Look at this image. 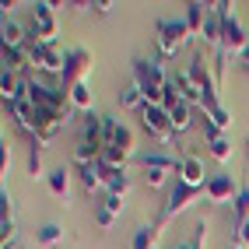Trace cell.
Wrapping results in <instances>:
<instances>
[{
  "instance_id": "obj_27",
  "label": "cell",
  "mask_w": 249,
  "mask_h": 249,
  "mask_svg": "<svg viewBox=\"0 0 249 249\" xmlns=\"http://www.w3.org/2000/svg\"><path fill=\"white\" fill-rule=\"evenodd\" d=\"M36 239H39L42 246H56V242L63 239V228H60V225H42V228L36 231Z\"/></svg>"
},
{
  "instance_id": "obj_21",
  "label": "cell",
  "mask_w": 249,
  "mask_h": 249,
  "mask_svg": "<svg viewBox=\"0 0 249 249\" xmlns=\"http://www.w3.org/2000/svg\"><path fill=\"white\" fill-rule=\"evenodd\" d=\"M204 21H207V7H204V4H186V25H190V36L204 32Z\"/></svg>"
},
{
  "instance_id": "obj_23",
  "label": "cell",
  "mask_w": 249,
  "mask_h": 249,
  "mask_svg": "<svg viewBox=\"0 0 249 249\" xmlns=\"http://www.w3.org/2000/svg\"><path fill=\"white\" fill-rule=\"evenodd\" d=\"M46 182H49V190H53L56 196H67V190H71V179H67V169H53L46 176Z\"/></svg>"
},
{
  "instance_id": "obj_2",
  "label": "cell",
  "mask_w": 249,
  "mask_h": 249,
  "mask_svg": "<svg viewBox=\"0 0 249 249\" xmlns=\"http://www.w3.org/2000/svg\"><path fill=\"white\" fill-rule=\"evenodd\" d=\"M106 120V137H102V161L106 165H120L134 155V134H130V126H123L116 116H102Z\"/></svg>"
},
{
  "instance_id": "obj_4",
  "label": "cell",
  "mask_w": 249,
  "mask_h": 249,
  "mask_svg": "<svg viewBox=\"0 0 249 249\" xmlns=\"http://www.w3.org/2000/svg\"><path fill=\"white\" fill-rule=\"evenodd\" d=\"M190 36V25H186V18H161L158 21V53L165 56V60H172L179 49H182V39Z\"/></svg>"
},
{
  "instance_id": "obj_29",
  "label": "cell",
  "mask_w": 249,
  "mask_h": 249,
  "mask_svg": "<svg viewBox=\"0 0 249 249\" xmlns=\"http://www.w3.org/2000/svg\"><path fill=\"white\" fill-rule=\"evenodd\" d=\"M235 246H242V249H249V218L239 225V235H235Z\"/></svg>"
},
{
  "instance_id": "obj_19",
  "label": "cell",
  "mask_w": 249,
  "mask_h": 249,
  "mask_svg": "<svg viewBox=\"0 0 249 249\" xmlns=\"http://www.w3.org/2000/svg\"><path fill=\"white\" fill-rule=\"evenodd\" d=\"M25 36H28V28H21L18 21H4V46L7 49H25Z\"/></svg>"
},
{
  "instance_id": "obj_11",
  "label": "cell",
  "mask_w": 249,
  "mask_h": 249,
  "mask_svg": "<svg viewBox=\"0 0 249 249\" xmlns=\"http://www.w3.org/2000/svg\"><path fill=\"white\" fill-rule=\"evenodd\" d=\"M179 179H182V182H190V186H196V190H204L211 176L204 172V161L196 158V155H186V158L179 161Z\"/></svg>"
},
{
  "instance_id": "obj_24",
  "label": "cell",
  "mask_w": 249,
  "mask_h": 249,
  "mask_svg": "<svg viewBox=\"0 0 249 249\" xmlns=\"http://www.w3.org/2000/svg\"><path fill=\"white\" fill-rule=\"evenodd\" d=\"M141 165H169V169H179V161L172 155H165V151H147V155H134Z\"/></svg>"
},
{
  "instance_id": "obj_3",
  "label": "cell",
  "mask_w": 249,
  "mask_h": 249,
  "mask_svg": "<svg viewBox=\"0 0 249 249\" xmlns=\"http://www.w3.org/2000/svg\"><path fill=\"white\" fill-rule=\"evenodd\" d=\"M28 63L36 71H42V74H60L63 77V71H67V49H60V46H46V42H32L28 49Z\"/></svg>"
},
{
  "instance_id": "obj_30",
  "label": "cell",
  "mask_w": 249,
  "mask_h": 249,
  "mask_svg": "<svg viewBox=\"0 0 249 249\" xmlns=\"http://www.w3.org/2000/svg\"><path fill=\"white\" fill-rule=\"evenodd\" d=\"M231 249H242V246H231Z\"/></svg>"
},
{
  "instance_id": "obj_28",
  "label": "cell",
  "mask_w": 249,
  "mask_h": 249,
  "mask_svg": "<svg viewBox=\"0 0 249 249\" xmlns=\"http://www.w3.org/2000/svg\"><path fill=\"white\" fill-rule=\"evenodd\" d=\"M28 172H32V176H39V172H42V144H39V141L32 144V155H28Z\"/></svg>"
},
{
  "instance_id": "obj_6",
  "label": "cell",
  "mask_w": 249,
  "mask_h": 249,
  "mask_svg": "<svg viewBox=\"0 0 249 249\" xmlns=\"http://www.w3.org/2000/svg\"><path fill=\"white\" fill-rule=\"evenodd\" d=\"M28 39H32V42L56 46V18H53V4H36V14H32V25H28Z\"/></svg>"
},
{
  "instance_id": "obj_18",
  "label": "cell",
  "mask_w": 249,
  "mask_h": 249,
  "mask_svg": "<svg viewBox=\"0 0 249 249\" xmlns=\"http://www.w3.org/2000/svg\"><path fill=\"white\" fill-rule=\"evenodd\" d=\"M204 116H207V126H211V130H218V134L231 126V112H228L221 102H218V106H211V109H204Z\"/></svg>"
},
{
  "instance_id": "obj_9",
  "label": "cell",
  "mask_w": 249,
  "mask_h": 249,
  "mask_svg": "<svg viewBox=\"0 0 249 249\" xmlns=\"http://www.w3.org/2000/svg\"><path fill=\"white\" fill-rule=\"evenodd\" d=\"M204 196L211 204H235V179H231L228 172H214L207 179V186H204Z\"/></svg>"
},
{
  "instance_id": "obj_14",
  "label": "cell",
  "mask_w": 249,
  "mask_h": 249,
  "mask_svg": "<svg viewBox=\"0 0 249 249\" xmlns=\"http://www.w3.org/2000/svg\"><path fill=\"white\" fill-rule=\"evenodd\" d=\"M106 190L116 193V196H123L130 190V179H126V172L120 169V165H106Z\"/></svg>"
},
{
  "instance_id": "obj_1",
  "label": "cell",
  "mask_w": 249,
  "mask_h": 249,
  "mask_svg": "<svg viewBox=\"0 0 249 249\" xmlns=\"http://www.w3.org/2000/svg\"><path fill=\"white\" fill-rule=\"evenodd\" d=\"M134 85L144 91V102L161 106V102H165V91H169V77H165V71H161L158 60L137 56V60H134Z\"/></svg>"
},
{
  "instance_id": "obj_26",
  "label": "cell",
  "mask_w": 249,
  "mask_h": 249,
  "mask_svg": "<svg viewBox=\"0 0 249 249\" xmlns=\"http://www.w3.org/2000/svg\"><path fill=\"white\" fill-rule=\"evenodd\" d=\"M144 172H147V186H165V179H169V165H144Z\"/></svg>"
},
{
  "instance_id": "obj_5",
  "label": "cell",
  "mask_w": 249,
  "mask_h": 249,
  "mask_svg": "<svg viewBox=\"0 0 249 249\" xmlns=\"http://www.w3.org/2000/svg\"><path fill=\"white\" fill-rule=\"evenodd\" d=\"M214 7H218V14H221V49H228V53H239V56H242V49L249 46L246 32H242V21L228 11V4H214Z\"/></svg>"
},
{
  "instance_id": "obj_22",
  "label": "cell",
  "mask_w": 249,
  "mask_h": 249,
  "mask_svg": "<svg viewBox=\"0 0 249 249\" xmlns=\"http://www.w3.org/2000/svg\"><path fill=\"white\" fill-rule=\"evenodd\" d=\"M158 225H141L134 235V249H158Z\"/></svg>"
},
{
  "instance_id": "obj_13",
  "label": "cell",
  "mask_w": 249,
  "mask_h": 249,
  "mask_svg": "<svg viewBox=\"0 0 249 249\" xmlns=\"http://www.w3.org/2000/svg\"><path fill=\"white\" fill-rule=\"evenodd\" d=\"M77 172H81V186H85V190L106 186V161H102V158H98V161H88V165H77Z\"/></svg>"
},
{
  "instance_id": "obj_12",
  "label": "cell",
  "mask_w": 249,
  "mask_h": 249,
  "mask_svg": "<svg viewBox=\"0 0 249 249\" xmlns=\"http://www.w3.org/2000/svg\"><path fill=\"white\" fill-rule=\"evenodd\" d=\"M123 214V196H116V193H109L102 204L95 207V225L98 228H112V221Z\"/></svg>"
},
{
  "instance_id": "obj_8",
  "label": "cell",
  "mask_w": 249,
  "mask_h": 249,
  "mask_svg": "<svg viewBox=\"0 0 249 249\" xmlns=\"http://www.w3.org/2000/svg\"><path fill=\"white\" fill-rule=\"evenodd\" d=\"M200 193H204V190H196V186H190V182L176 179V186H172V193H169V204L161 207V221H172L176 214H179V211H186Z\"/></svg>"
},
{
  "instance_id": "obj_25",
  "label": "cell",
  "mask_w": 249,
  "mask_h": 249,
  "mask_svg": "<svg viewBox=\"0 0 249 249\" xmlns=\"http://www.w3.org/2000/svg\"><path fill=\"white\" fill-rule=\"evenodd\" d=\"M120 106H123V109H144V91H141L137 85L123 88V95H120Z\"/></svg>"
},
{
  "instance_id": "obj_20",
  "label": "cell",
  "mask_w": 249,
  "mask_h": 249,
  "mask_svg": "<svg viewBox=\"0 0 249 249\" xmlns=\"http://www.w3.org/2000/svg\"><path fill=\"white\" fill-rule=\"evenodd\" d=\"M71 106L74 109H88L91 112V88H88V81H77V85H71Z\"/></svg>"
},
{
  "instance_id": "obj_10",
  "label": "cell",
  "mask_w": 249,
  "mask_h": 249,
  "mask_svg": "<svg viewBox=\"0 0 249 249\" xmlns=\"http://www.w3.org/2000/svg\"><path fill=\"white\" fill-rule=\"evenodd\" d=\"M88 67H91V53H88V49H67V71H63V81H67V85L85 81Z\"/></svg>"
},
{
  "instance_id": "obj_7",
  "label": "cell",
  "mask_w": 249,
  "mask_h": 249,
  "mask_svg": "<svg viewBox=\"0 0 249 249\" xmlns=\"http://www.w3.org/2000/svg\"><path fill=\"white\" fill-rule=\"evenodd\" d=\"M141 123H144V130H147L155 141H169V137L176 134V130H172V120H169V109L151 106V102H144V109H141Z\"/></svg>"
},
{
  "instance_id": "obj_16",
  "label": "cell",
  "mask_w": 249,
  "mask_h": 249,
  "mask_svg": "<svg viewBox=\"0 0 249 249\" xmlns=\"http://www.w3.org/2000/svg\"><path fill=\"white\" fill-rule=\"evenodd\" d=\"M169 120H172V130H176V134H186V130L193 126V120H190V102H176V106L169 109Z\"/></svg>"
},
{
  "instance_id": "obj_15",
  "label": "cell",
  "mask_w": 249,
  "mask_h": 249,
  "mask_svg": "<svg viewBox=\"0 0 249 249\" xmlns=\"http://www.w3.org/2000/svg\"><path fill=\"white\" fill-rule=\"evenodd\" d=\"M204 42H211V46H221V14H218V7H211L207 11V21H204Z\"/></svg>"
},
{
  "instance_id": "obj_17",
  "label": "cell",
  "mask_w": 249,
  "mask_h": 249,
  "mask_svg": "<svg viewBox=\"0 0 249 249\" xmlns=\"http://www.w3.org/2000/svg\"><path fill=\"white\" fill-rule=\"evenodd\" d=\"M207 130V144H211V155L218 158V161H225L228 155H231V141L225 137V134H218V130H211V126H204Z\"/></svg>"
}]
</instances>
